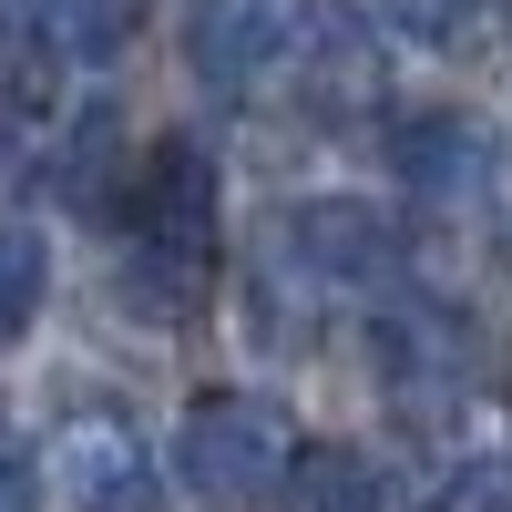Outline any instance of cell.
<instances>
[{
	"mask_svg": "<svg viewBox=\"0 0 512 512\" xmlns=\"http://www.w3.org/2000/svg\"><path fill=\"white\" fill-rule=\"evenodd\" d=\"M175 472H185L195 502H216V512L267 502L277 472H287V431H277V410L246 400V390H205V400L185 410V431H175Z\"/></svg>",
	"mask_w": 512,
	"mask_h": 512,
	"instance_id": "obj_1",
	"label": "cell"
},
{
	"mask_svg": "<svg viewBox=\"0 0 512 512\" xmlns=\"http://www.w3.org/2000/svg\"><path fill=\"white\" fill-rule=\"evenodd\" d=\"M318 31V0H195L185 11V62L216 93H267L277 72H297Z\"/></svg>",
	"mask_w": 512,
	"mask_h": 512,
	"instance_id": "obj_2",
	"label": "cell"
},
{
	"mask_svg": "<svg viewBox=\"0 0 512 512\" xmlns=\"http://www.w3.org/2000/svg\"><path fill=\"white\" fill-rule=\"evenodd\" d=\"M134 246H144V267L175 277V297L205 287V267H216V164H205V144L175 134L134 175Z\"/></svg>",
	"mask_w": 512,
	"mask_h": 512,
	"instance_id": "obj_3",
	"label": "cell"
},
{
	"mask_svg": "<svg viewBox=\"0 0 512 512\" xmlns=\"http://www.w3.org/2000/svg\"><path fill=\"white\" fill-rule=\"evenodd\" d=\"M52 482H62V512H164V472H154V451L123 410H72L62 420Z\"/></svg>",
	"mask_w": 512,
	"mask_h": 512,
	"instance_id": "obj_4",
	"label": "cell"
},
{
	"mask_svg": "<svg viewBox=\"0 0 512 512\" xmlns=\"http://www.w3.org/2000/svg\"><path fill=\"white\" fill-rule=\"evenodd\" d=\"M390 216L359 195H308V205H287V226H277V267H297L308 287H369V277H390Z\"/></svg>",
	"mask_w": 512,
	"mask_h": 512,
	"instance_id": "obj_5",
	"label": "cell"
},
{
	"mask_svg": "<svg viewBox=\"0 0 512 512\" xmlns=\"http://www.w3.org/2000/svg\"><path fill=\"white\" fill-rule=\"evenodd\" d=\"M400 175L431 205H482L492 195V123H472V113L400 123Z\"/></svg>",
	"mask_w": 512,
	"mask_h": 512,
	"instance_id": "obj_6",
	"label": "cell"
},
{
	"mask_svg": "<svg viewBox=\"0 0 512 512\" xmlns=\"http://www.w3.org/2000/svg\"><path fill=\"white\" fill-rule=\"evenodd\" d=\"M297 93L318 113H369L379 103V41H369L359 11H328L318 0V31H308V52H297Z\"/></svg>",
	"mask_w": 512,
	"mask_h": 512,
	"instance_id": "obj_7",
	"label": "cell"
},
{
	"mask_svg": "<svg viewBox=\"0 0 512 512\" xmlns=\"http://www.w3.org/2000/svg\"><path fill=\"white\" fill-rule=\"evenodd\" d=\"M52 82H62V21H52V0H0V93H11L21 113H41Z\"/></svg>",
	"mask_w": 512,
	"mask_h": 512,
	"instance_id": "obj_8",
	"label": "cell"
},
{
	"mask_svg": "<svg viewBox=\"0 0 512 512\" xmlns=\"http://www.w3.org/2000/svg\"><path fill=\"white\" fill-rule=\"evenodd\" d=\"M277 502L287 512H379V472H369L349 441H308V451H287Z\"/></svg>",
	"mask_w": 512,
	"mask_h": 512,
	"instance_id": "obj_9",
	"label": "cell"
},
{
	"mask_svg": "<svg viewBox=\"0 0 512 512\" xmlns=\"http://www.w3.org/2000/svg\"><path fill=\"white\" fill-rule=\"evenodd\" d=\"M390 31H410L441 62H482L502 41V0H390Z\"/></svg>",
	"mask_w": 512,
	"mask_h": 512,
	"instance_id": "obj_10",
	"label": "cell"
},
{
	"mask_svg": "<svg viewBox=\"0 0 512 512\" xmlns=\"http://www.w3.org/2000/svg\"><path fill=\"white\" fill-rule=\"evenodd\" d=\"M41 287H52V256L31 226H0V338H21L41 318Z\"/></svg>",
	"mask_w": 512,
	"mask_h": 512,
	"instance_id": "obj_11",
	"label": "cell"
},
{
	"mask_svg": "<svg viewBox=\"0 0 512 512\" xmlns=\"http://www.w3.org/2000/svg\"><path fill=\"white\" fill-rule=\"evenodd\" d=\"M52 21H62V52H82V62H113L123 41H134L144 0H52Z\"/></svg>",
	"mask_w": 512,
	"mask_h": 512,
	"instance_id": "obj_12",
	"label": "cell"
},
{
	"mask_svg": "<svg viewBox=\"0 0 512 512\" xmlns=\"http://www.w3.org/2000/svg\"><path fill=\"white\" fill-rule=\"evenodd\" d=\"M113 144H123L113 113H82V123H72V154H62V195H72V205H103V195H113Z\"/></svg>",
	"mask_w": 512,
	"mask_h": 512,
	"instance_id": "obj_13",
	"label": "cell"
},
{
	"mask_svg": "<svg viewBox=\"0 0 512 512\" xmlns=\"http://www.w3.org/2000/svg\"><path fill=\"white\" fill-rule=\"evenodd\" d=\"M431 512H512V451H472V461H451V482L431 492Z\"/></svg>",
	"mask_w": 512,
	"mask_h": 512,
	"instance_id": "obj_14",
	"label": "cell"
},
{
	"mask_svg": "<svg viewBox=\"0 0 512 512\" xmlns=\"http://www.w3.org/2000/svg\"><path fill=\"white\" fill-rule=\"evenodd\" d=\"M0 512H41V472H31L21 431H0Z\"/></svg>",
	"mask_w": 512,
	"mask_h": 512,
	"instance_id": "obj_15",
	"label": "cell"
}]
</instances>
